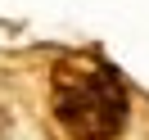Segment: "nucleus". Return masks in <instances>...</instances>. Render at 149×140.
Returning <instances> with one entry per match:
<instances>
[{
  "instance_id": "f257e3e1",
  "label": "nucleus",
  "mask_w": 149,
  "mask_h": 140,
  "mask_svg": "<svg viewBox=\"0 0 149 140\" xmlns=\"http://www.w3.org/2000/svg\"><path fill=\"white\" fill-rule=\"evenodd\" d=\"M54 113L77 140H113L122 131V122H127V91L109 68H100L91 77H77V81L59 86Z\"/></svg>"
}]
</instances>
